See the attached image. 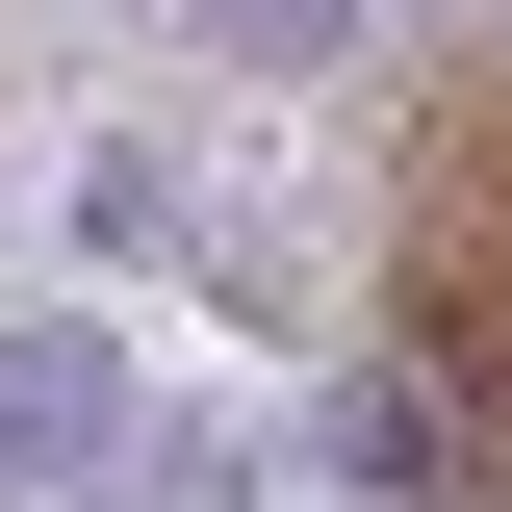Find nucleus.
<instances>
[{
	"label": "nucleus",
	"mask_w": 512,
	"mask_h": 512,
	"mask_svg": "<svg viewBox=\"0 0 512 512\" xmlns=\"http://www.w3.org/2000/svg\"><path fill=\"white\" fill-rule=\"evenodd\" d=\"M128 410H154V384H128L103 308H0V512H26V487H103Z\"/></svg>",
	"instance_id": "f257e3e1"
},
{
	"label": "nucleus",
	"mask_w": 512,
	"mask_h": 512,
	"mask_svg": "<svg viewBox=\"0 0 512 512\" xmlns=\"http://www.w3.org/2000/svg\"><path fill=\"white\" fill-rule=\"evenodd\" d=\"M205 26H231L256 77H308V52H359V0H205Z\"/></svg>",
	"instance_id": "7ed1b4c3"
},
{
	"label": "nucleus",
	"mask_w": 512,
	"mask_h": 512,
	"mask_svg": "<svg viewBox=\"0 0 512 512\" xmlns=\"http://www.w3.org/2000/svg\"><path fill=\"white\" fill-rule=\"evenodd\" d=\"M77 512H231V461H205V436H154V410H128V436H103V487H77Z\"/></svg>",
	"instance_id": "f03ea898"
}]
</instances>
